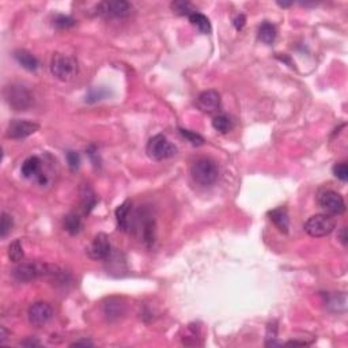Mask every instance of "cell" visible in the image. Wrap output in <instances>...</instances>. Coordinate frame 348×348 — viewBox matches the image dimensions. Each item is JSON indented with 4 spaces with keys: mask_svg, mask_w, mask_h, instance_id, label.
<instances>
[{
    "mask_svg": "<svg viewBox=\"0 0 348 348\" xmlns=\"http://www.w3.org/2000/svg\"><path fill=\"white\" fill-rule=\"evenodd\" d=\"M191 176L201 187H211L219 177V169L210 158H199L191 166Z\"/></svg>",
    "mask_w": 348,
    "mask_h": 348,
    "instance_id": "6da1fadb",
    "label": "cell"
},
{
    "mask_svg": "<svg viewBox=\"0 0 348 348\" xmlns=\"http://www.w3.org/2000/svg\"><path fill=\"white\" fill-rule=\"evenodd\" d=\"M3 94H5L6 102L14 110H27L33 105V96L29 89L23 84H18V83L9 84L6 86Z\"/></svg>",
    "mask_w": 348,
    "mask_h": 348,
    "instance_id": "7a4b0ae2",
    "label": "cell"
},
{
    "mask_svg": "<svg viewBox=\"0 0 348 348\" xmlns=\"http://www.w3.org/2000/svg\"><path fill=\"white\" fill-rule=\"evenodd\" d=\"M54 270V266L44 264V263H37V261H30V263H21L15 267L13 271L14 278L18 282L26 283L36 280L40 276H50Z\"/></svg>",
    "mask_w": 348,
    "mask_h": 348,
    "instance_id": "3957f363",
    "label": "cell"
},
{
    "mask_svg": "<svg viewBox=\"0 0 348 348\" xmlns=\"http://www.w3.org/2000/svg\"><path fill=\"white\" fill-rule=\"evenodd\" d=\"M50 72L62 82H70L78 74V63L68 54L56 53L50 62Z\"/></svg>",
    "mask_w": 348,
    "mask_h": 348,
    "instance_id": "277c9868",
    "label": "cell"
},
{
    "mask_svg": "<svg viewBox=\"0 0 348 348\" xmlns=\"http://www.w3.org/2000/svg\"><path fill=\"white\" fill-rule=\"evenodd\" d=\"M146 151H147V155L154 161H165V159L174 157L177 153V149L167 140L166 136L155 135L147 143Z\"/></svg>",
    "mask_w": 348,
    "mask_h": 348,
    "instance_id": "5b68a950",
    "label": "cell"
},
{
    "mask_svg": "<svg viewBox=\"0 0 348 348\" xmlns=\"http://www.w3.org/2000/svg\"><path fill=\"white\" fill-rule=\"evenodd\" d=\"M303 228L310 237L321 238V237L329 236L335 230V220L327 214H317V215L310 216L305 222Z\"/></svg>",
    "mask_w": 348,
    "mask_h": 348,
    "instance_id": "8992f818",
    "label": "cell"
},
{
    "mask_svg": "<svg viewBox=\"0 0 348 348\" xmlns=\"http://www.w3.org/2000/svg\"><path fill=\"white\" fill-rule=\"evenodd\" d=\"M320 207L331 215H341L345 211V201L343 196L335 191H324L318 196Z\"/></svg>",
    "mask_w": 348,
    "mask_h": 348,
    "instance_id": "52a82bcc",
    "label": "cell"
},
{
    "mask_svg": "<svg viewBox=\"0 0 348 348\" xmlns=\"http://www.w3.org/2000/svg\"><path fill=\"white\" fill-rule=\"evenodd\" d=\"M112 253V245L109 241V237L104 233H100L94 237V240L90 244V246L87 248V254L92 260L101 261L106 260Z\"/></svg>",
    "mask_w": 348,
    "mask_h": 348,
    "instance_id": "ba28073f",
    "label": "cell"
},
{
    "mask_svg": "<svg viewBox=\"0 0 348 348\" xmlns=\"http://www.w3.org/2000/svg\"><path fill=\"white\" fill-rule=\"evenodd\" d=\"M53 315V309L49 303L46 302H36L29 307L27 310V318L29 323L33 327H44L45 324H48Z\"/></svg>",
    "mask_w": 348,
    "mask_h": 348,
    "instance_id": "9c48e42d",
    "label": "cell"
},
{
    "mask_svg": "<svg viewBox=\"0 0 348 348\" xmlns=\"http://www.w3.org/2000/svg\"><path fill=\"white\" fill-rule=\"evenodd\" d=\"M40 129V125L37 123L27 120H14L11 121L7 127L6 135L10 139H25V137L33 135Z\"/></svg>",
    "mask_w": 348,
    "mask_h": 348,
    "instance_id": "30bf717a",
    "label": "cell"
},
{
    "mask_svg": "<svg viewBox=\"0 0 348 348\" xmlns=\"http://www.w3.org/2000/svg\"><path fill=\"white\" fill-rule=\"evenodd\" d=\"M98 13L106 17H114V18H124L129 15L132 6L129 5L128 2L124 0H117V2H105L98 6Z\"/></svg>",
    "mask_w": 348,
    "mask_h": 348,
    "instance_id": "8fae6325",
    "label": "cell"
},
{
    "mask_svg": "<svg viewBox=\"0 0 348 348\" xmlns=\"http://www.w3.org/2000/svg\"><path fill=\"white\" fill-rule=\"evenodd\" d=\"M197 106L204 113H215L220 108V94L215 90H206L197 97Z\"/></svg>",
    "mask_w": 348,
    "mask_h": 348,
    "instance_id": "7c38bea8",
    "label": "cell"
},
{
    "mask_svg": "<svg viewBox=\"0 0 348 348\" xmlns=\"http://www.w3.org/2000/svg\"><path fill=\"white\" fill-rule=\"evenodd\" d=\"M137 230L140 233L143 242L151 246L154 244V238H155V223H154L151 215L141 214V218H139V228Z\"/></svg>",
    "mask_w": 348,
    "mask_h": 348,
    "instance_id": "4fadbf2b",
    "label": "cell"
},
{
    "mask_svg": "<svg viewBox=\"0 0 348 348\" xmlns=\"http://www.w3.org/2000/svg\"><path fill=\"white\" fill-rule=\"evenodd\" d=\"M270 219L274 222V224L279 228V231L288 233V227H290V218H288V212L284 207L275 208L272 211H270Z\"/></svg>",
    "mask_w": 348,
    "mask_h": 348,
    "instance_id": "5bb4252c",
    "label": "cell"
},
{
    "mask_svg": "<svg viewBox=\"0 0 348 348\" xmlns=\"http://www.w3.org/2000/svg\"><path fill=\"white\" fill-rule=\"evenodd\" d=\"M131 207L132 203L127 200L124 203L119 206L116 210V219L119 224V230L121 231H127L129 228V214H131Z\"/></svg>",
    "mask_w": 348,
    "mask_h": 348,
    "instance_id": "9a60e30c",
    "label": "cell"
},
{
    "mask_svg": "<svg viewBox=\"0 0 348 348\" xmlns=\"http://www.w3.org/2000/svg\"><path fill=\"white\" fill-rule=\"evenodd\" d=\"M14 57L19 63V66H22L25 70L27 71H36L38 68V60L34 57L33 54L27 52V50L22 49L17 50L14 53Z\"/></svg>",
    "mask_w": 348,
    "mask_h": 348,
    "instance_id": "2e32d148",
    "label": "cell"
},
{
    "mask_svg": "<svg viewBox=\"0 0 348 348\" xmlns=\"http://www.w3.org/2000/svg\"><path fill=\"white\" fill-rule=\"evenodd\" d=\"M276 36H278L276 27H275L272 23H270V22H264V23L258 27V40H260L261 42L267 44V45L274 44V41L276 40Z\"/></svg>",
    "mask_w": 348,
    "mask_h": 348,
    "instance_id": "e0dca14e",
    "label": "cell"
},
{
    "mask_svg": "<svg viewBox=\"0 0 348 348\" xmlns=\"http://www.w3.org/2000/svg\"><path fill=\"white\" fill-rule=\"evenodd\" d=\"M40 166H41V162L37 157H30L27 158L23 163H22L21 171L23 174V177L26 179H30L33 176H38L40 174Z\"/></svg>",
    "mask_w": 348,
    "mask_h": 348,
    "instance_id": "ac0fdd59",
    "label": "cell"
},
{
    "mask_svg": "<svg viewBox=\"0 0 348 348\" xmlns=\"http://www.w3.org/2000/svg\"><path fill=\"white\" fill-rule=\"evenodd\" d=\"M189 22H191L192 25L196 26L197 29H199L200 33L203 34H210L211 33V23H210V19H208L206 15H203V14L200 13H193L189 15Z\"/></svg>",
    "mask_w": 348,
    "mask_h": 348,
    "instance_id": "d6986e66",
    "label": "cell"
},
{
    "mask_svg": "<svg viewBox=\"0 0 348 348\" xmlns=\"http://www.w3.org/2000/svg\"><path fill=\"white\" fill-rule=\"evenodd\" d=\"M124 314V305L116 298L109 299V302L105 305V315L109 320L120 318Z\"/></svg>",
    "mask_w": 348,
    "mask_h": 348,
    "instance_id": "ffe728a7",
    "label": "cell"
},
{
    "mask_svg": "<svg viewBox=\"0 0 348 348\" xmlns=\"http://www.w3.org/2000/svg\"><path fill=\"white\" fill-rule=\"evenodd\" d=\"M97 196L90 187H84L82 191V207L84 214H90L92 210L96 207Z\"/></svg>",
    "mask_w": 348,
    "mask_h": 348,
    "instance_id": "44dd1931",
    "label": "cell"
},
{
    "mask_svg": "<svg viewBox=\"0 0 348 348\" xmlns=\"http://www.w3.org/2000/svg\"><path fill=\"white\" fill-rule=\"evenodd\" d=\"M64 228L70 234L75 236L82 230V220L76 214H70L64 218Z\"/></svg>",
    "mask_w": 348,
    "mask_h": 348,
    "instance_id": "7402d4cb",
    "label": "cell"
},
{
    "mask_svg": "<svg viewBox=\"0 0 348 348\" xmlns=\"http://www.w3.org/2000/svg\"><path fill=\"white\" fill-rule=\"evenodd\" d=\"M212 127L220 133H227L233 128V121L226 114H218L212 120Z\"/></svg>",
    "mask_w": 348,
    "mask_h": 348,
    "instance_id": "603a6c76",
    "label": "cell"
},
{
    "mask_svg": "<svg viewBox=\"0 0 348 348\" xmlns=\"http://www.w3.org/2000/svg\"><path fill=\"white\" fill-rule=\"evenodd\" d=\"M9 257L13 263H19L23 258V248L19 240L13 241L9 246Z\"/></svg>",
    "mask_w": 348,
    "mask_h": 348,
    "instance_id": "cb8c5ba5",
    "label": "cell"
},
{
    "mask_svg": "<svg viewBox=\"0 0 348 348\" xmlns=\"http://www.w3.org/2000/svg\"><path fill=\"white\" fill-rule=\"evenodd\" d=\"M171 10L176 14H179V15H187V17L196 13V10L193 9V6L189 2H173L171 3Z\"/></svg>",
    "mask_w": 348,
    "mask_h": 348,
    "instance_id": "d4e9b609",
    "label": "cell"
},
{
    "mask_svg": "<svg viewBox=\"0 0 348 348\" xmlns=\"http://www.w3.org/2000/svg\"><path fill=\"white\" fill-rule=\"evenodd\" d=\"M14 220L7 212H2V222H0V236L2 238H6L9 233L13 230Z\"/></svg>",
    "mask_w": 348,
    "mask_h": 348,
    "instance_id": "484cf974",
    "label": "cell"
},
{
    "mask_svg": "<svg viewBox=\"0 0 348 348\" xmlns=\"http://www.w3.org/2000/svg\"><path fill=\"white\" fill-rule=\"evenodd\" d=\"M180 133L183 135L185 139H187L191 144L193 146H203L204 144V139L203 136H200L199 133L192 132L189 129H180Z\"/></svg>",
    "mask_w": 348,
    "mask_h": 348,
    "instance_id": "4316f807",
    "label": "cell"
},
{
    "mask_svg": "<svg viewBox=\"0 0 348 348\" xmlns=\"http://www.w3.org/2000/svg\"><path fill=\"white\" fill-rule=\"evenodd\" d=\"M276 336H278V327H276V323H272L268 325V329H267V347H275V345H279V341H276Z\"/></svg>",
    "mask_w": 348,
    "mask_h": 348,
    "instance_id": "83f0119b",
    "label": "cell"
},
{
    "mask_svg": "<svg viewBox=\"0 0 348 348\" xmlns=\"http://www.w3.org/2000/svg\"><path fill=\"white\" fill-rule=\"evenodd\" d=\"M108 96H109V92L108 90H105L104 87L94 89V90H92V92L89 93V94L86 96V102L93 104V102H97V101L104 100L105 97H108Z\"/></svg>",
    "mask_w": 348,
    "mask_h": 348,
    "instance_id": "f1b7e54d",
    "label": "cell"
},
{
    "mask_svg": "<svg viewBox=\"0 0 348 348\" xmlns=\"http://www.w3.org/2000/svg\"><path fill=\"white\" fill-rule=\"evenodd\" d=\"M333 174L336 177L341 181H347L348 180V166L345 162H341V163H337L333 167Z\"/></svg>",
    "mask_w": 348,
    "mask_h": 348,
    "instance_id": "f546056e",
    "label": "cell"
},
{
    "mask_svg": "<svg viewBox=\"0 0 348 348\" xmlns=\"http://www.w3.org/2000/svg\"><path fill=\"white\" fill-rule=\"evenodd\" d=\"M54 25L60 27V29H67V27L74 26L75 21L71 17H67V15H57L54 18Z\"/></svg>",
    "mask_w": 348,
    "mask_h": 348,
    "instance_id": "4dcf8cb0",
    "label": "cell"
},
{
    "mask_svg": "<svg viewBox=\"0 0 348 348\" xmlns=\"http://www.w3.org/2000/svg\"><path fill=\"white\" fill-rule=\"evenodd\" d=\"M67 162H68V166H70L72 170L78 169L79 163H80V157H79V154L75 153V151H68V153H67Z\"/></svg>",
    "mask_w": 348,
    "mask_h": 348,
    "instance_id": "1f68e13d",
    "label": "cell"
},
{
    "mask_svg": "<svg viewBox=\"0 0 348 348\" xmlns=\"http://www.w3.org/2000/svg\"><path fill=\"white\" fill-rule=\"evenodd\" d=\"M245 23H246V18H245V15H238V17H236V19H234V26H236L237 30H242L244 29Z\"/></svg>",
    "mask_w": 348,
    "mask_h": 348,
    "instance_id": "d6a6232c",
    "label": "cell"
},
{
    "mask_svg": "<svg viewBox=\"0 0 348 348\" xmlns=\"http://www.w3.org/2000/svg\"><path fill=\"white\" fill-rule=\"evenodd\" d=\"M93 345H94V343L87 339L78 340V341H75V343L71 344V347H93Z\"/></svg>",
    "mask_w": 348,
    "mask_h": 348,
    "instance_id": "836d02e7",
    "label": "cell"
},
{
    "mask_svg": "<svg viewBox=\"0 0 348 348\" xmlns=\"http://www.w3.org/2000/svg\"><path fill=\"white\" fill-rule=\"evenodd\" d=\"M40 341L36 339H29V340H25V341H22V345H27V347H34V345H40Z\"/></svg>",
    "mask_w": 348,
    "mask_h": 348,
    "instance_id": "e575fe53",
    "label": "cell"
},
{
    "mask_svg": "<svg viewBox=\"0 0 348 348\" xmlns=\"http://www.w3.org/2000/svg\"><path fill=\"white\" fill-rule=\"evenodd\" d=\"M0 332H2V336H0V343L5 344L6 340H7V336H9V333H7V329H6L5 327L0 328Z\"/></svg>",
    "mask_w": 348,
    "mask_h": 348,
    "instance_id": "d590c367",
    "label": "cell"
},
{
    "mask_svg": "<svg viewBox=\"0 0 348 348\" xmlns=\"http://www.w3.org/2000/svg\"><path fill=\"white\" fill-rule=\"evenodd\" d=\"M340 238H341V242L344 245H347V236H345V227L341 228V234H340Z\"/></svg>",
    "mask_w": 348,
    "mask_h": 348,
    "instance_id": "8d00e7d4",
    "label": "cell"
},
{
    "mask_svg": "<svg viewBox=\"0 0 348 348\" xmlns=\"http://www.w3.org/2000/svg\"><path fill=\"white\" fill-rule=\"evenodd\" d=\"M278 5L280 6V7H290L291 3H278Z\"/></svg>",
    "mask_w": 348,
    "mask_h": 348,
    "instance_id": "74e56055",
    "label": "cell"
}]
</instances>
